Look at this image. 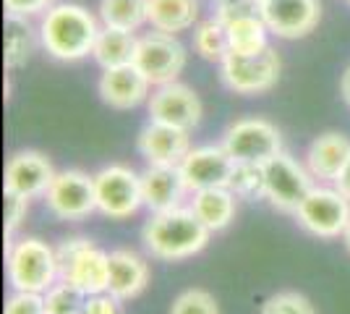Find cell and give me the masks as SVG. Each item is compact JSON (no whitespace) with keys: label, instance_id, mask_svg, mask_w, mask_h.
Listing matches in <instances>:
<instances>
[{"label":"cell","instance_id":"obj_1","mask_svg":"<svg viewBox=\"0 0 350 314\" xmlns=\"http://www.w3.org/2000/svg\"><path fill=\"white\" fill-rule=\"evenodd\" d=\"M212 231L206 228L191 207H175L152 212L142 231L146 252L162 262H180L199 254L209 244Z\"/></svg>","mask_w":350,"mask_h":314},{"label":"cell","instance_id":"obj_2","mask_svg":"<svg viewBox=\"0 0 350 314\" xmlns=\"http://www.w3.org/2000/svg\"><path fill=\"white\" fill-rule=\"evenodd\" d=\"M100 29L103 27L84 5L58 3L44 11L40 24V42L55 60L71 63L92 55Z\"/></svg>","mask_w":350,"mask_h":314},{"label":"cell","instance_id":"obj_3","mask_svg":"<svg viewBox=\"0 0 350 314\" xmlns=\"http://www.w3.org/2000/svg\"><path fill=\"white\" fill-rule=\"evenodd\" d=\"M5 272L14 291L44 293L58 280L55 249L40 239L8 241L5 246Z\"/></svg>","mask_w":350,"mask_h":314},{"label":"cell","instance_id":"obj_4","mask_svg":"<svg viewBox=\"0 0 350 314\" xmlns=\"http://www.w3.org/2000/svg\"><path fill=\"white\" fill-rule=\"evenodd\" d=\"M58 278L79 285L84 293H103L110 283V254L97 249L87 236H71L55 246Z\"/></svg>","mask_w":350,"mask_h":314},{"label":"cell","instance_id":"obj_5","mask_svg":"<svg viewBox=\"0 0 350 314\" xmlns=\"http://www.w3.org/2000/svg\"><path fill=\"white\" fill-rule=\"evenodd\" d=\"M94 196L97 212L110 220H126L144 207L142 196V173L129 165H107L94 176Z\"/></svg>","mask_w":350,"mask_h":314},{"label":"cell","instance_id":"obj_6","mask_svg":"<svg viewBox=\"0 0 350 314\" xmlns=\"http://www.w3.org/2000/svg\"><path fill=\"white\" fill-rule=\"evenodd\" d=\"M222 84L235 94H264L280 79V58L272 47H264L259 53H228V58L219 63Z\"/></svg>","mask_w":350,"mask_h":314},{"label":"cell","instance_id":"obj_7","mask_svg":"<svg viewBox=\"0 0 350 314\" xmlns=\"http://www.w3.org/2000/svg\"><path fill=\"white\" fill-rule=\"evenodd\" d=\"M186 58L189 53L180 45L178 34L152 29L139 37L133 63L152 81V87H162V84L178 81V76L186 68Z\"/></svg>","mask_w":350,"mask_h":314},{"label":"cell","instance_id":"obj_8","mask_svg":"<svg viewBox=\"0 0 350 314\" xmlns=\"http://www.w3.org/2000/svg\"><path fill=\"white\" fill-rule=\"evenodd\" d=\"M293 215L311 236L340 239L350 223V199L340 194L335 186H314Z\"/></svg>","mask_w":350,"mask_h":314},{"label":"cell","instance_id":"obj_9","mask_svg":"<svg viewBox=\"0 0 350 314\" xmlns=\"http://www.w3.org/2000/svg\"><path fill=\"white\" fill-rule=\"evenodd\" d=\"M222 147L235 163L264 165L282 152V136L267 118H238L228 126Z\"/></svg>","mask_w":350,"mask_h":314},{"label":"cell","instance_id":"obj_10","mask_svg":"<svg viewBox=\"0 0 350 314\" xmlns=\"http://www.w3.org/2000/svg\"><path fill=\"white\" fill-rule=\"evenodd\" d=\"M262 168L267 199L272 207L282 209V212H295L308 196V192L314 189V176L306 170V165H298L288 152L275 155Z\"/></svg>","mask_w":350,"mask_h":314},{"label":"cell","instance_id":"obj_11","mask_svg":"<svg viewBox=\"0 0 350 314\" xmlns=\"http://www.w3.org/2000/svg\"><path fill=\"white\" fill-rule=\"evenodd\" d=\"M47 209L60 220H81L97 209L94 196V176L84 170H60L44 192Z\"/></svg>","mask_w":350,"mask_h":314},{"label":"cell","instance_id":"obj_12","mask_svg":"<svg viewBox=\"0 0 350 314\" xmlns=\"http://www.w3.org/2000/svg\"><path fill=\"white\" fill-rule=\"evenodd\" d=\"M146 110H149V120L157 123H167L183 131H193L202 120V100L199 94L186 87V84H162L149 94L146 100Z\"/></svg>","mask_w":350,"mask_h":314},{"label":"cell","instance_id":"obj_13","mask_svg":"<svg viewBox=\"0 0 350 314\" xmlns=\"http://www.w3.org/2000/svg\"><path fill=\"white\" fill-rule=\"evenodd\" d=\"M178 168L183 173L189 192L193 194L202 189L228 186L235 170V160L222 144H204V147H193Z\"/></svg>","mask_w":350,"mask_h":314},{"label":"cell","instance_id":"obj_14","mask_svg":"<svg viewBox=\"0 0 350 314\" xmlns=\"http://www.w3.org/2000/svg\"><path fill=\"white\" fill-rule=\"evenodd\" d=\"M262 18L272 34L282 40H298L317 29L321 5L319 0H264Z\"/></svg>","mask_w":350,"mask_h":314},{"label":"cell","instance_id":"obj_15","mask_svg":"<svg viewBox=\"0 0 350 314\" xmlns=\"http://www.w3.org/2000/svg\"><path fill=\"white\" fill-rule=\"evenodd\" d=\"M53 179H55V170H53V165H50V160L44 157L42 152L24 150L16 152L14 157L8 160V165H5L3 189L34 199V196H44Z\"/></svg>","mask_w":350,"mask_h":314},{"label":"cell","instance_id":"obj_16","mask_svg":"<svg viewBox=\"0 0 350 314\" xmlns=\"http://www.w3.org/2000/svg\"><path fill=\"white\" fill-rule=\"evenodd\" d=\"M191 131L175 129L167 123L149 120L136 139L139 155L149 165H180L191 152Z\"/></svg>","mask_w":350,"mask_h":314},{"label":"cell","instance_id":"obj_17","mask_svg":"<svg viewBox=\"0 0 350 314\" xmlns=\"http://www.w3.org/2000/svg\"><path fill=\"white\" fill-rule=\"evenodd\" d=\"M149 94H152V81L139 71L136 63L105 68L100 79V97L105 105L116 110H131L136 105L146 103Z\"/></svg>","mask_w":350,"mask_h":314},{"label":"cell","instance_id":"obj_18","mask_svg":"<svg viewBox=\"0 0 350 314\" xmlns=\"http://www.w3.org/2000/svg\"><path fill=\"white\" fill-rule=\"evenodd\" d=\"M186 194H191L178 165H149L142 173V196L149 212L183 207Z\"/></svg>","mask_w":350,"mask_h":314},{"label":"cell","instance_id":"obj_19","mask_svg":"<svg viewBox=\"0 0 350 314\" xmlns=\"http://www.w3.org/2000/svg\"><path fill=\"white\" fill-rule=\"evenodd\" d=\"M350 157V139L337 131H327V134L317 136L306 150V170L314 176V181H335L337 173L342 170V165Z\"/></svg>","mask_w":350,"mask_h":314},{"label":"cell","instance_id":"obj_20","mask_svg":"<svg viewBox=\"0 0 350 314\" xmlns=\"http://www.w3.org/2000/svg\"><path fill=\"white\" fill-rule=\"evenodd\" d=\"M149 285V265L142 254L131 249L110 252V283L107 291L123 301L136 299Z\"/></svg>","mask_w":350,"mask_h":314},{"label":"cell","instance_id":"obj_21","mask_svg":"<svg viewBox=\"0 0 350 314\" xmlns=\"http://www.w3.org/2000/svg\"><path fill=\"white\" fill-rule=\"evenodd\" d=\"M235 199L238 196L228 189V186H215V189H202L191 194V209L202 223L217 233L225 231L228 225L233 223L235 218Z\"/></svg>","mask_w":350,"mask_h":314},{"label":"cell","instance_id":"obj_22","mask_svg":"<svg viewBox=\"0 0 350 314\" xmlns=\"http://www.w3.org/2000/svg\"><path fill=\"white\" fill-rule=\"evenodd\" d=\"M199 0H146V24L157 31L180 34L193 29Z\"/></svg>","mask_w":350,"mask_h":314},{"label":"cell","instance_id":"obj_23","mask_svg":"<svg viewBox=\"0 0 350 314\" xmlns=\"http://www.w3.org/2000/svg\"><path fill=\"white\" fill-rule=\"evenodd\" d=\"M136 45L139 37L133 31L113 29V27H103L97 34V42L92 55L103 68H118V66H129L136 58Z\"/></svg>","mask_w":350,"mask_h":314},{"label":"cell","instance_id":"obj_24","mask_svg":"<svg viewBox=\"0 0 350 314\" xmlns=\"http://www.w3.org/2000/svg\"><path fill=\"white\" fill-rule=\"evenodd\" d=\"M37 50V31L27 16H5V68H21Z\"/></svg>","mask_w":350,"mask_h":314},{"label":"cell","instance_id":"obj_25","mask_svg":"<svg viewBox=\"0 0 350 314\" xmlns=\"http://www.w3.org/2000/svg\"><path fill=\"white\" fill-rule=\"evenodd\" d=\"M228 29V42H230V53L238 55H248V53H259L267 45V24H264L262 16H246V18H238L233 24H225Z\"/></svg>","mask_w":350,"mask_h":314},{"label":"cell","instance_id":"obj_26","mask_svg":"<svg viewBox=\"0 0 350 314\" xmlns=\"http://www.w3.org/2000/svg\"><path fill=\"white\" fill-rule=\"evenodd\" d=\"M100 21L103 27L136 31L146 24V0H103Z\"/></svg>","mask_w":350,"mask_h":314},{"label":"cell","instance_id":"obj_27","mask_svg":"<svg viewBox=\"0 0 350 314\" xmlns=\"http://www.w3.org/2000/svg\"><path fill=\"white\" fill-rule=\"evenodd\" d=\"M193 50L204 60L212 63H222L230 53V42H228V29L219 18H206L193 29Z\"/></svg>","mask_w":350,"mask_h":314},{"label":"cell","instance_id":"obj_28","mask_svg":"<svg viewBox=\"0 0 350 314\" xmlns=\"http://www.w3.org/2000/svg\"><path fill=\"white\" fill-rule=\"evenodd\" d=\"M42 296L47 314H81L84 312V301H87V293L79 285L68 283L63 278H58Z\"/></svg>","mask_w":350,"mask_h":314},{"label":"cell","instance_id":"obj_29","mask_svg":"<svg viewBox=\"0 0 350 314\" xmlns=\"http://www.w3.org/2000/svg\"><path fill=\"white\" fill-rule=\"evenodd\" d=\"M228 189H230L238 199H248V202L267 199L264 168L262 165H251V163H235V170H233V176H230Z\"/></svg>","mask_w":350,"mask_h":314},{"label":"cell","instance_id":"obj_30","mask_svg":"<svg viewBox=\"0 0 350 314\" xmlns=\"http://www.w3.org/2000/svg\"><path fill=\"white\" fill-rule=\"evenodd\" d=\"M170 314H219V306L209 291H204V288H189V291L175 296Z\"/></svg>","mask_w":350,"mask_h":314},{"label":"cell","instance_id":"obj_31","mask_svg":"<svg viewBox=\"0 0 350 314\" xmlns=\"http://www.w3.org/2000/svg\"><path fill=\"white\" fill-rule=\"evenodd\" d=\"M259 314H317L314 304L308 301V296L298 293V291H280L275 296L262 304Z\"/></svg>","mask_w":350,"mask_h":314},{"label":"cell","instance_id":"obj_32","mask_svg":"<svg viewBox=\"0 0 350 314\" xmlns=\"http://www.w3.org/2000/svg\"><path fill=\"white\" fill-rule=\"evenodd\" d=\"M246 16H262V3L259 0H217L215 18H219L222 24H233Z\"/></svg>","mask_w":350,"mask_h":314},{"label":"cell","instance_id":"obj_33","mask_svg":"<svg viewBox=\"0 0 350 314\" xmlns=\"http://www.w3.org/2000/svg\"><path fill=\"white\" fill-rule=\"evenodd\" d=\"M3 314H47L42 293H29V291H14L5 301Z\"/></svg>","mask_w":350,"mask_h":314},{"label":"cell","instance_id":"obj_34","mask_svg":"<svg viewBox=\"0 0 350 314\" xmlns=\"http://www.w3.org/2000/svg\"><path fill=\"white\" fill-rule=\"evenodd\" d=\"M27 209H29V196L5 189V236H11L16 228L24 223Z\"/></svg>","mask_w":350,"mask_h":314},{"label":"cell","instance_id":"obj_35","mask_svg":"<svg viewBox=\"0 0 350 314\" xmlns=\"http://www.w3.org/2000/svg\"><path fill=\"white\" fill-rule=\"evenodd\" d=\"M81 314H126V309L123 299L113 296L110 291H103V293H89Z\"/></svg>","mask_w":350,"mask_h":314},{"label":"cell","instance_id":"obj_36","mask_svg":"<svg viewBox=\"0 0 350 314\" xmlns=\"http://www.w3.org/2000/svg\"><path fill=\"white\" fill-rule=\"evenodd\" d=\"M5 3V11L8 14H16V16H37L47 11L50 8V3L53 0H3Z\"/></svg>","mask_w":350,"mask_h":314},{"label":"cell","instance_id":"obj_37","mask_svg":"<svg viewBox=\"0 0 350 314\" xmlns=\"http://www.w3.org/2000/svg\"><path fill=\"white\" fill-rule=\"evenodd\" d=\"M332 183H335V189L340 192V194L350 199V157H348V163L342 165V170L337 173V179L332 181Z\"/></svg>","mask_w":350,"mask_h":314},{"label":"cell","instance_id":"obj_38","mask_svg":"<svg viewBox=\"0 0 350 314\" xmlns=\"http://www.w3.org/2000/svg\"><path fill=\"white\" fill-rule=\"evenodd\" d=\"M340 92H342V97H345V103L350 105V68L342 74V81H340Z\"/></svg>","mask_w":350,"mask_h":314},{"label":"cell","instance_id":"obj_39","mask_svg":"<svg viewBox=\"0 0 350 314\" xmlns=\"http://www.w3.org/2000/svg\"><path fill=\"white\" fill-rule=\"evenodd\" d=\"M342 241H345V246H348V252H350V223H348V228H345V233H342Z\"/></svg>","mask_w":350,"mask_h":314},{"label":"cell","instance_id":"obj_40","mask_svg":"<svg viewBox=\"0 0 350 314\" xmlns=\"http://www.w3.org/2000/svg\"><path fill=\"white\" fill-rule=\"evenodd\" d=\"M259 3H264V0H259Z\"/></svg>","mask_w":350,"mask_h":314},{"label":"cell","instance_id":"obj_41","mask_svg":"<svg viewBox=\"0 0 350 314\" xmlns=\"http://www.w3.org/2000/svg\"><path fill=\"white\" fill-rule=\"evenodd\" d=\"M348 3H350V0H348Z\"/></svg>","mask_w":350,"mask_h":314}]
</instances>
